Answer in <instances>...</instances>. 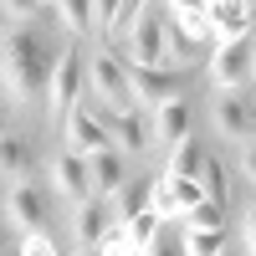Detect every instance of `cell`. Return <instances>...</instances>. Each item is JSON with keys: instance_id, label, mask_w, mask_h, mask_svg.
Masks as SVG:
<instances>
[{"instance_id": "obj_2", "label": "cell", "mask_w": 256, "mask_h": 256, "mask_svg": "<svg viewBox=\"0 0 256 256\" xmlns=\"http://www.w3.org/2000/svg\"><path fill=\"white\" fill-rule=\"evenodd\" d=\"M88 92L98 98L102 118H118V113H138V98H134V77H128V62H118L113 52H98L88 62Z\"/></svg>"}, {"instance_id": "obj_38", "label": "cell", "mask_w": 256, "mask_h": 256, "mask_svg": "<svg viewBox=\"0 0 256 256\" xmlns=\"http://www.w3.org/2000/svg\"><path fill=\"white\" fill-rule=\"evenodd\" d=\"M246 6H251V10H256V0H246Z\"/></svg>"}, {"instance_id": "obj_35", "label": "cell", "mask_w": 256, "mask_h": 256, "mask_svg": "<svg viewBox=\"0 0 256 256\" xmlns=\"http://www.w3.org/2000/svg\"><path fill=\"white\" fill-rule=\"evenodd\" d=\"M77 256H102V251H88V246H82V251H77Z\"/></svg>"}, {"instance_id": "obj_22", "label": "cell", "mask_w": 256, "mask_h": 256, "mask_svg": "<svg viewBox=\"0 0 256 256\" xmlns=\"http://www.w3.org/2000/svg\"><path fill=\"white\" fill-rule=\"evenodd\" d=\"M123 10L128 0H92V26H102L108 36H123Z\"/></svg>"}, {"instance_id": "obj_16", "label": "cell", "mask_w": 256, "mask_h": 256, "mask_svg": "<svg viewBox=\"0 0 256 256\" xmlns=\"http://www.w3.org/2000/svg\"><path fill=\"white\" fill-rule=\"evenodd\" d=\"M154 138H164V144L190 138V102H184V98H174V102H164V108H154Z\"/></svg>"}, {"instance_id": "obj_32", "label": "cell", "mask_w": 256, "mask_h": 256, "mask_svg": "<svg viewBox=\"0 0 256 256\" xmlns=\"http://www.w3.org/2000/svg\"><path fill=\"white\" fill-rule=\"evenodd\" d=\"M0 256H20V241H0Z\"/></svg>"}, {"instance_id": "obj_11", "label": "cell", "mask_w": 256, "mask_h": 256, "mask_svg": "<svg viewBox=\"0 0 256 256\" xmlns=\"http://www.w3.org/2000/svg\"><path fill=\"white\" fill-rule=\"evenodd\" d=\"M134 77V98L148 102V108H164V102L180 98V72L174 67H128Z\"/></svg>"}, {"instance_id": "obj_5", "label": "cell", "mask_w": 256, "mask_h": 256, "mask_svg": "<svg viewBox=\"0 0 256 256\" xmlns=\"http://www.w3.org/2000/svg\"><path fill=\"white\" fill-rule=\"evenodd\" d=\"M210 123H216V134L220 138H256V102L246 92H216L210 98Z\"/></svg>"}, {"instance_id": "obj_25", "label": "cell", "mask_w": 256, "mask_h": 256, "mask_svg": "<svg viewBox=\"0 0 256 256\" xmlns=\"http://www.w3.org/2000/svg\"><path fill=\"white\" fill-rule=\"evenodd\" d=\"M200 184H205V195H210V200H220V205H226V169H220L216 159H205V169H200Z\"/></svg>"}, {"instance_id": "obj_7", "label": "cell", "mask_w": 256, "mask_h": 256, "mask_svg": "<svg viewBox=\"0 0 256 256\" xmlns=\"http://www.w3.org/2000/svg\"><path fill=\"white\" fill-rule=\"evenodd\" d=\"M62 134H67V148H72V154H82V159H92V154H102V148H113L108 118H102V113H92V108H82V102L67 113Z\"/></svg>"}, {"instance_id": "obj_37", "label": "cell", "mask_w": 256, "mask_h": 256, "mask_svg": "<svg viewBox=\"0 0 256 256\" xmlns=\"http://www.w3.org/2000/svg\"><path fill=\"white\" fill-rule=\"evenodd\" d=\"M41 6H56V0H41Z\"/></svg>"}, {"instance_id": "obj_30", "label": "cell", "mask_w": 256, "mask_h": 256, "mask_svg": "<svg viewBox=\"0 0 256 256\" xmlns=\"http://www.w3.org/2000/svg\"><path fill=\"white\" fill-rule=\"evenodd\" d=\"M241 226H246V251L256 256V205L246 210V216H241Z\"/></svg>"}, {"instance_id": "obj_33", "label": "cell", "mask_w": 256, "mask_h": 256, "mask_svg": "<svg viewBox=\"0 0 256 256\" xmlns=\"http://www.w3.org/2000/svg\"><path fill=\"white\" fill-rule=\"evenodd\" d=\"M6 36H10V16L0 10V41H6Z\"/></svg>"}, {"instance_id": "obj_36", "label": "cell", "mask_w": 256, "mask_h": 256, "mask_svg": "<svg viewBox=\"0 0 256 256\" xmlns=\"http://www.w3.org/2000/svg\"><path fill=\"white\" fill-rule=\"evenodd\" d=\"M205 6H220V0H205Z\"/></svg>"}, {"instance_id": "obj_18", "label": "cell", "mask_w": 256, "mask_h": 256, "mask_svg": "<svg viewBox=\"0 0 256 256\" xmlns=\"http://www.w3.org/2000/svg\"><path fill=\"white\" fill-rule=\"evenodd\" d=\"M159 230H164V216H159V210H138V216L123 220V241L134 246V251H148V246L159 241Z\"/></svg>"}, {"instance_id": "obj_1", "label": "cell", "mask_w": 256, "mask_h": 256, "mask_svg": "<svg viewBox=\"0 0 256 256\" xmlns=\"http://www.w3.org/2000/svg\"><path fill=\"white\" fill-rule=\"evenodd\" d=\"M56 41L41 31V26H16L6 41H0V88L16 102H36L46 98V82H52V67H56Z\"/></svg>"}, {"instance_id": "obj_14", "label": "cell", "mask_w": 256, "mask_h": 256, "mask_svg": "<svg viewBox=\"0 0 256 256\" xmlns=\"http://www.w3.org/2000/svg\"><path fill=\"white\" fill-rule=\"evenodd\" d=\"M31 164H36V154H31V138L6 134V128H0V174H6L10 184H16V180H31Z\"/></svg>"}, {"instance_id": "obj_27", "label": "cell", "mask_w": 256, "mask_h": 256, "mask_svg": "<svg viewBox=\"0 0 256 256\" xmlns=\"http://www.w3.org/2000/svg\"><path fill=\"white\" fill-rule=\"evenodd\" d=\"M144 256H184V241H180V236H169V230H159V241L148 246Z\"/></svg>"}, {"instance_id": "obj_15", "label": "cell", "mask_w": 256, "mask_h": 256, "mask_svg": "<svg viewBox=\"0 0 256 256\" xmlns=\"http://www.w3.org/2000/svg\"><path fill=\"white\" fill-rule=\"evenodd\" d=\"M108 134H113V144L123 154H144L154 144V123H144L138 113H118V118H108Z\"/></svg>"}, {"instance_id": "obj_6", "label": "cell", "mask_w": 256, "mask_h": 256, "mask_svg": "<svg viewBox=\"0 0 256 256\" xmlns=\"http://www.w3.org/2000/svg\"><path fill=\"white\" fill-rule=\"evenodd\" d=\"M205 72L216 92H241L251 82V41H220L216 56L205 62Z\"/></svg>"}, {"instance_id": "obj_29", "label": "cell", "mask_w": 256, "mask_h": 256, "mask_svg": "<svg viewBox=\"0 0 256 256\" xmlns=\"http://www.w3.org/2000/svg\"><path fill=\"white\" fill-rule=\"evenodd\" d=\"M241 174L256 184V138H246V144H241Z\"/></svg>"}, {"instance_id": "obj_17", "label": "cell", "mask_w": 256, "mask_h": 256, "mask_svg": "<svg viewBox=\"0 0 256 256\" xmlns=\"http://www.w3.org/2000/svg\"><path fill=\"white\" fill-rule=\"evenodd\" d=\"M205 148L200 138H180V144H169V169L164 174H174V180H200V169H205Z\"/></svg>"}, {"instance_id": "obj_3", "label": "cell", "mask_w": 256, "mask_h": 256, "mask_svg": "<svg viewBox=\"0 0 256 256\" xmlns=\"http://www.w3.org/2000/svg\"><path fill=\"white\" fill-rule=\"evenodd\" d=\"M82 88H88V62H82L77 46H62L56 52V67H52V82H46V118L67 123V113L77 108Z\"/></svg>"}, {"instance_id": "obj_24", "label": "cell", "mask_w": 256, "mask_h": 256, "mask_svg": "<svg viewBox=\"0 0 256 256\" xmlns=\"http://www.w3.org/2000/svg\"><path fill=\"white\" fill-rule=\"evenodd\" d=\"M220 220H226V205L220 200H205V205H195L184 216V226H200V230H220Z\"/></svg>"}, {"instance_id": "obj_23", "label": "cell", "mask_w": 256, "mask_h": 256, "mask_svg": "<svg viewBox=\"0 0 256 256\" xmlns=\"http://www.w3.org/2000/svg\"><path fill=\"white\" fill-rule=\"evenodd\" d=\"M169 20H174L190 41H216V36H210V16L205 10H180V16H169Z\"/></svg>"}, {"instance_id": "obj_34", "label": "cell", "mask_w": 256, "mask_h": 256, "mask_svg": "<svg viewBox=\"0 0 256 256\" xmlns=\"http://www.w3.org/2000/svg\"><path fill=\"white\" fill-rule=\"evenodd\" d=\"M251 82H256V46H251Z\"/></svg>"}, {"instance_id": "obj_28", "label": "cell", "mask_w": 256, "mask_h": 256, "mask_svg": "<svg viewBox=\"0 0 256 256\" xmlns=\"http://www.w3.org/2000/svg\"><path fill=\"white\" fill-rule=\"evenodd\" d=\"M0 10H6L10 20H26V16H36V10H41V0H0Z\"/></svg>"}, {"instance_id": "obj_4", "label": "cell", "mask_w": 256, "mask_h": 256, "mask_svg": "<svg viewBox=\"0 0 256 256\" xmlns=\"http://www.w3.org/2000/svg\"><path fill=\"white\" fill-rule=\"evenodd\" d=\"M128 41V67H169V16L164 10H138Z\"/></svg>"}, {"instance_id": "obj_9", "label": "cell", "mask_w": 256, "mask_h": 256, "mask_svg": "<svg viewBox=\"0 0 256 256\" xmlns=\"http://www.w3.org/2000/svg\"><path fill=\"white\" fill-rule=\"evenodd\" d=\"M113 220H118L113 200H98V195H92V200H82V205H77V216H72V236H77V246L98 251V246H102V241H108L113 230H118Z\"/></svg>"}, {"instance_id": "obj_20", "label": "cell", "mask_w": 256, "mask_h": 256, "mask_svg": "<svg viewBox=\"0 0 256 256\" xmlns=\"http://www.w3.org/2000/svg\"><path fill=\"white\" fill-rule=\"evenodd\" d=\"M56 20L67 36H88L92 31V0H56Z\"/></svg>"}, {"instance_id": "obj_8", "label": "cell", "mask_w": 256, "mask_h": 256, "mask_svg": "<svg viewBox=\"0 0 256 256\" xmlns=\"http://www.w3.org/2000/svg\"><path fill=\"white\" fill-rule=\"evenodd\" d=\"M6 216L16 220V230H41V220L52 216V190L36 184V180H16L10 184V200H6Z\"/></svg>"}, {"instance_id": "obj_19", "label": "cell", "mask_w": 256, "mask_h": 256, "mask_svg": "<svg viewBox=\"0 0 256 256\" xmlns=\"http://www.w3.org/2000/svg\"><path fill=\"white\" fill-rule=\"evenodd\" d=\"M184 256H226V230H200V226H184L180 230Z\"/></svg>"}, {"instance_id": "obj_26", "label": "cell", "mask_w": 256, "mask_h": 256, "mask_svg": "<svg viewBox=\"0 0 256 256\" xmlns=\"http://www.w3.org/2000/svg\"><path fill=\"white\" fill-rule=\"evenodd\" d=\"M20 256H56V241L41 236V230H31V236H20Z\"/></svg>"}, {"instance_id": "obj_21", "label": "cell", "mask_w": 256, "mask_h": 256, "mask_svg": "<svg viewBox=\"0 0 256 256\" xmlns=\"http://www.w3.org/2000/svg\"><path fill=\"white\" fill-rule=\"evenodd\" d=\"M148 195H154V180H128V184L118 190V200H113L118 220H128V216H138V210H148Z\"/></svg>"}, {"instance_id": "obj_10", "label": "cell", "mask_w": 256, "mask_h": 256, "mask_svg": "<svg viewBox=\"0 0 256 256\" xmlns=\"http://www.w3.org/2000/svg\"><path fill=\"white\" fill-rule=\"evenodd\" d=\"M52 190L62 200H92V174H88V159L72 154V148H62V154L52 159Z\"/></svg>"}, {"instance_id": "obj_12", "label": "cell", "mask_w": 256, "mask_h": 256, "mask_svg": "<svg viewBox=\"0 0 256 256\" xmlns=\"http://www.w3.org/2000/svg\"><path fill=\"white\" fill-rule=\"evenodd\" d=\"M88 174H92V195L98 200H118V190L128 184V159L118 148H102V154L88 159Z\"/></svg>"}, {"instance_id": "obj_13", "label": "cell", "mask_w": 256, "mask_h": 256, "mask_svg": "<svg viewBox=\"0 0 256 256\" xmlns=\"http://www.w3.org/2000/svg\"><path fill=\"white\" fill-rule=\"evenodd\" d=\"M205 16H210V36H216V46H220V41H246V31H251V6H246V0L205 6Z\"/></svg>"}, {"instance_id": "obj_31", "label": "cell", "mask_w": 256, "mask_h": 256, "mask_svg": "<svg viewBox=\"0 0 256 256\" xmlns=\"http://www.w3.org/2000/svg\"><path fill=\"white\" fill-rule=\"evenodd\" d=\"M180 10H205V0H164V16H180Z\"/></svg>"}]
</instances>
